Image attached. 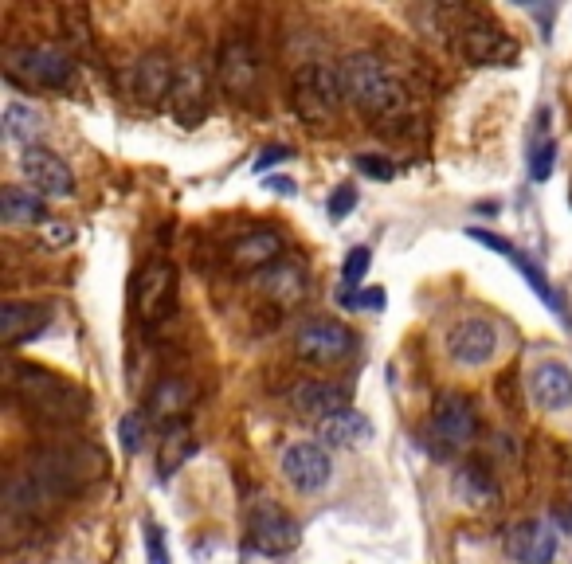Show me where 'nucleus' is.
<instances>
[{
  "label": "nucleus",
  "instance_id": "1",
  "mask_svg": "<svg viewBox=\"0 0 572 564\" xmlns=\"http://www.w3.org/2000/svg\"><path fill=\"white\" fill-rule=\"evenodd\" d=\"M337 75H341L345 98H349L357 110H365L369 118H396V114L404 110V102H408L404 87L392 79V71L384 67L377 55H369V51L349 55V59L337 67Z\"/></svg>",
  "mask_w": 572,
  "mask_h": 564
},
{
  "label": "nucleus",
  "instance_id": "2",
  "mask_svg": "<svg viewBox=\"0 0 572 564\" xmlns=\"http://www.w3.org/2000/svg\"><path fill=\"white\" fill-rule=\"evenodd\" d=\"M8 384H12V392H16L32 412H40L44 420L67 423V420H79V416L87 412V396H83L75 384H67L63 376L48 373V369H40V365H12V369H8Z\"/></svg>",
  "mask_w": 572,
  "mask_h": 564
},
{
  "label": "nucleus",
  "instance_id": "3",
  "mask_svg": "<svg viewBox=\"0 0 572 564\" xmlns=\"http://www.w3.org/2000/svg\"><path fill=\"white\" fill-rule=\"evenodd\" d=\"M341 102H345V91H341L337 67L306 63V67L294 75V110H298L306 122H326V118H334Z\"/></svg>",
  "mask_w": 572,
  "mask_h": 564
},
{
  "label": "nucleus",
  "instance_id": "4",
  "mask_svg": "<svg viewBox=\"0 0 572 564\" xmlns=\"http://www.w3.org/2000/svg\"><path fill=\"white\" fill-rule=\"evenodd\" d=\"M247 529H251L255 549H263L271 557L290 553L302 541L298 521L286 514L279 502H271V498H251V506H247Z\"/></svg>",
  "mask_w": 572,
  "mask_h": 564
},
{
  "label": "nucleus",
  "instance_id": "5",
  "mask_svg": "<svg viewBox=\"0 0 572 564\" xmlns=\"http://www.w3.org/2000/svg\"><path fill=\"white\" fill-rule=\"evenodd\" d=\"M447 357L455 361V365H463V369H482V365H490L494 357H498V329L490 326L486 318H459L455 326L447 329Z\"/></svg>",
  "mask_w": 572,
  "mask_h": 564
},
{
  "label": "nucleus",
  "instance_id": "6",
  "mask_svg": "<svg viewBox=\"0 0 572 564\" xmlns=\"http://www.w3.org/2000/svg\"><path fill=\"white\" fill-rule=\"evenodd\" d=\"M283 474L298 494H318L334 478V459H330V451L322 443L302 439V443H290L283 451Z\"/></svg>",
  "mask_w": 572,
  "mask_h": 564
},
{
  "label": "nucleus",
  "instance_id": "7",
  "mask_svg": "<svg viewBox=\"0 0 572 564\" xmlns=\"http://www.w3.org/2000/svg\"><path fill=\"white\" fill-rule=\"evenodd\" d=\"M8 75L12 79H24L32 87H67L75 79V63L71 55H63L59 47H28V51H16L12 63H8Z\"/></svg>",
  "mask_w": 572,
  "mask_h": 564
},
{
  "label": "nucleus",
  "instance_id": "8",
  "mask_svg": "<svg viewBox=\"0 0 572 564\" xmlns=\"http://www.w3.org/2000/svg\"><path fill=\"white\" fill-rule=\"evenodd\" d=\"M294 345H298L302 361L334 365V361H341L353 349V333L341 326V322H334V318H310L294 333Z\"/></svg>",
  "mask_w": 572,
  "mask_h": 564
},
{
  "label": "nucleus",
  "instance_id": "9",
  "mask_svg": "<svg viewBox=\"0 0 572 564\" xmlns=\"http://www.w3.org/2000/svg\"><path fill=\"white\" fill-rule=\"evenodd\" d=\"M20 169H24V177L32 181V188H36L40 196H71V192H75L71 165H67L63 157H55L51 149H44V145L24 149V153H20Z\"/></svg>",
  "mask_w": 572,
  "mask_h": 564
},
{
  "label": "nucleus",
  "instance_id": "10",
  "mask_svg": "<svg viewBox=\"0 0 572 564\" xmlns=\"http://www.w3.org/2000/svg\"><path fill=\"white\" fill-rule=\"evenodd\" d=\"M467 235L475 239V243H482V247H490V251H498L502 259H510L518 271H522V279L529 282V290L545 302V306H553L557 310V318H565V310H561V302H557V294H553V286H549V279H545V271L525 255L522 247H514L510 239H502V235H494V232H482V228H467Z\"/></svg>",
  "mask_w": 572,
  "mask_h": 564
},
{
  "label": "nucleus",
  "instance_id": "11",
  "mask_svg": "<svg viewBox=\"0 0 572 564\" xmlns=\"http://www.w3.org/2000/svg\"><path fill=\"white\" fill-rule=\"evenodd\" d=\"M134 298H138V314L145 322H157L173 310V298H177V271L169 263H149L138 286H134Z\"/></svg>",
  "mask_w": 572,
  "mask_h": 564
},
{
  "label": "nucleus",
  "instance_id": "12",
  "mask_svg": "<svg viewBox=\"0 0 572 564\" xmlns=\"http://www.w3.org/2000/svg\"><path fill=\"white\" fill-rule=\"evenodd\" d=\"M529 396L545 412L572 408V369L565 361H541L529 369Z\"/></svg>",
  "mask_w": 572,
  "mask_h": 564
},
{
  "label": "nucleus",
  "instance_id": "13",
  "mask_svg": "<svg viewBox=\"0 0 572 564\" xmlns=\"http://www.w3.org/2000/svg\"><path fill=\"white\" fill-rule=\"evenodd\" d=\"M506 549L518 564H553L557 557V529L545 521H518L506 537Z\"/></svg>",
  "mask_w": 572,
  "mask_h": 564
},
{
  "label": "nucleus",
  "instance_id": "14",
  "mask_svg": "<svg viewBox=\"0 0 572 564\" xmlns=\"http://www.w3.org/2000/svg\"><path fill=\"white\" fill-rule=\"evenodd\" d=\"M255 286L275 302V306H298L302 298H306V290H310V282H306V271L294 263V259H279V263H271L267 271H259L255 275Z\"/></svg>",
  "mask_w": 572,
  "mask_h": 564
},
{
  "label": "nucleus",
  "instance_id": "15",
  "mask_svg": "<svg viewBox=\"0 0 572 564\" xmlns=\"http://www.w3.org/2000/svg\"><path fill=\"white\" fill-rule=\"evenodd\" d=\"M177 87V67L165 51H149L134 63V94L142 102H161Z\"/></svg>",
  "mask_w": 572,
  "mask_h": 564
},
{
  "label": "nucleus",
  "instance_id": "16",
  "mask_svg": "<svg viewBox=\"0 0 572 564\" xmlns=\"http://www.w3.org/2000/svg\"><path fill=\"white\" fill-rule=\"evenodd\" d=\"M475 408H471V400L467 396H459V392H447V396H439L435 400V431L451 443V447H463V443H471L475 439Z\"/></svg>",
  "mask_w": 572,
  "mask_h": 564
},
{
  "label": "nucleus",
  "instance_id": "17",
  "mask_svg": "<svg viewBox=\"0 0 572 564\" xmlns=\"http://www.w3.org/2000/svg\"><path fill=\"white\" fill-rule=\"evenodd\" d=\"M286 259L283 255V235L271 228H255L251 235H243L232 243V263L243 271H267L271 263Z\"/></svg>",
  "mask_w": 572,
  "mask_h": 564
},
{
  "label": "nucleus",
  "instance_id": "18",
  "mask_svg": "<svg viewBox=\"0 0 572 564\" xmlns=\"http://www.w3.org/2000/svg\"><path fill=\"white\" fill-rule=\"evenodd\" d=\"M294 408L302 416H314V420H330L337 412L349 408V396L341 384H330V380H302L294 388Z\"/></svg>",
  "mask_w": 572,
  "mask_h": 564
},
{
  "label": "nucleus",
  "instance_id": "19",
  "mask_svg": "<svg viewBox=\"0 0 572 564\" xmlns=\"http://www.w3.org/2000/svg\"><path fill=\"white\" fill-rule=\"evenodd\" d=\"M255 75H259L255 51L243 44V40H232V44L220 51V83L232 94L251 91V87H255Z\"/></svg>",
  "mask_w": 572,
  "mask_h": 564
},
{
  "label": "nucleus",
  "instance_id": "20",
  "mask_svg": "<svg viewBox=\"0 0 572 564\" xmlns=\"http://www.w3.org/2000/svg\"><path fill=\"white\" fill-rule=\"evenodd\" d=\"M459 55L471 59V63H502V59H514L518 47L510 44L502 32H494V28L482 24V28H467L459 36Z\"/></svg>",
  "mask_w": 572,
  "mask_h": 564
},
{
  "label": "nucleus",
  "instance_id": "21",
  "mask_svg": "<svg viewBox=\"0 0 572 564\" xmlns=\"http://www.w3.org/2000/svg\"><path fill=\"white\" fill-rule=\"evenodd\" d=\"M318 439L330 447H361L373 439V423L365 420L357 408H345L330 420H318Z\"/></svg>",
  "mask_w": 572,
  "mask_h": 564
},
{
  "label": "nucleus",
  "instance_id": "22",
  "mask_svg": "<svg viewBox=\"0 0 572 564\" xmlns=\"http://www.w3.org/2000/svg\"><path fill=\"white\" fill-rule=\"evenodd\" d=\"M44 326H48V314L40 306H32V302H8L0 310V341L4 345L32 341Z\"/></svg>",
  "mask_w": 572,
  "mask_h": 564
},
{
  "label": "nucleus",
  "instance_id": "23",
  "mask_svg": "<svg viewBox=\"0 0 572 564\" xmlns=\"http://www.w3.org/2000/svg\"><path fill=\"white\" fill-rule=\"evenodd\" d=\"M0 216L8 224H48V200L36 188L8 185L0 192Z\"/></svg>",
  "mask_w": 572,
  "mask_h": 564
},
{
  "label": "nucleus",
  "instance_id": "24",
  "mask_svg": "<svg viewBox=\"0 0 572 564\" xmlns=\"http://www.w3.org/2000/svg\"><path fill=\"white\" fill-rule=\"evenodd\" d=\"M4 138L20 141L24 149H36V141L44 138V114L24 102H8L4 106Z\"/></svg>",
  "mask_w": 572,
  "mask_h": 564
},
{
  "label": "nucleus",
  "instance_id": "25",
  "mask_svg": "<svg viewBox=\"0 0 572 564\" xmlns=\"http://www.w3.org/2000/svg\"><path fill=\"white\" fill-rule=\"evenodd\" d=\"M173 102H177L181 122H200V118H204V75H200V67H185V71H177Z\"/></svg>",
  "mask_w": 572,
  "mask_h": 564
},
{
  "label": "nucleus",
  "instance_id": "26",
  "mask_svg": "<svg viewBox=\"0 0 572 564\" xmlns=\"http://www.w3.org/2000/svg\"><path fill=\"white\" fill-rule=\"evenodd\" d=\"M189 400H192L189 380H181V376H165V380L157 384V392H153V416H161V420H177V416L189 408Z\"/></svg>",
  "mask_w": 572,
  "mask_h": 564
},
{
  "label": "nucleus",
  "instance_id": "27",
  "mask_svg": "<svg viewBox=\"0 0 572 564\" xmlns=\"http://www.w3.org/2000/svg\"><path fill=\"white\" fill-rule=\"evenodd\" d=\"M189 455H192V435L181 427V423H173V427L165 431V439H161V455H157L161 478H169L181 463H189Z\"/></svg>",
  "mask_w": 572,
  "mask_h": 564
},
{
  "label": "nucleus",
  "instance_id": "28",
  "mask_svg": "<svg viewBox=\"0 0 572 564\" xmlns=\"http://www.w3.org/2000/svg\"><path fill=\"white\" fill-rule=\"evenodd\" d=\"M553 165H557V141L541 138L529 149V177H533V181H549Z\"/></svg>",
  "mask_w": 572,
  "mask_h": 564
},
{
  "label": "nucleus",
  "instance_id": "29",
  "mask_svg": "<svg viewBox=\"0 0 572 564\" xmlns=\"http://www.w3.org/2000/svg\"><path fill=\"white\" fill-rule=\"evenodd\" d=\"M369 263H373V251L369 247H353L349 255H345V267H341V282L349 286V290H357L361 279L369 275Z\"/></svg>",
  "mask_w": 572,
  "mask_h": 564
},
{
  "label": "nucleus",
  "instance_id": "30",
  "mask_svg": "<svg viewBox=\"0 0 572 564\" xmlns=\"http://www.w3.org/2000/svg\"><path fill=\"white\" fill-rule=\"evenodd\" d=\"M455 490H459L463 498H475V502L490 498V486H486V478H482L478 470H459V478H455Z\"/></svg>",
  "mask_w": 572,
  "mask_h": 564
},
{
  "label": "nucleus",
  "instance_id": "31",
  "mask_svg": "<svg viewBox=\"0 0 572 564\" xmlns=\"http://www.w3.org/2000/svg\"><path fill=\"white\" fill-rule=\"evenodd\" d=\"M357 169H361L365 177H373V181H392V177H396L392 161H384L377 153H357Z\"/></svg>",
  "mask_w": 572,
  "mask_h": 564
},
{
  "label": "nucleus",
  "instance_id": "32",
  "mask_svg": "<svg viewBox=\"0 0 572 564\" xmlns=\"http://www.w3.org/2000/svg\"><path fill=\"white\" fill-rule=\"evenodd\" d=\"M326 208H330V216H334V220H345V216L357 208V188H353V185H337Z\"/></svg>",
  "mask_w": 572,
  "mask_h": 564
},
{
  "label": "nucleus",
  "instance_id": "33",
  "mask_svg": "<svg viewBox=\"0 0 572 564\" xmlns=\"http://www.w3.org/2000/svg\"><path fill=\"white\" fill-rule=\"evenodd\" d=\"M142 435H145L142 416H126V420L118 423V439H122L126 451H138V447H142Z\"/></svg>",
  "mask_w": 572,
  "mask_h": 564
},
{
  "label": "nucleus",
  "instance_id": "34",
  "mask_svg": "<svg viewBox=\"0 0 572 564\" xmlns=\"http://www.w3.org/2000/svg\"><path fill=\"white\" fill-rule=\"evenodd\" d=\"M145 553H149V564H173L169 561V549H165V537L157 525H145Z\"/></svg>",
  "mask_w": 572,
  "mask_h": 564
},
{
  "label": "nucleus",
  "instance_id": "35",
  "mask_svg": "<svg viewBox=\"0 0 572 564\" xmlns=\"http://www.w3.org/2000/svg\"><path fill=\"white\" fill-rule=\"evenodd\" d=\"M286 157H290V149H286V145H267V149L255 157V173H267L271 165H283Z\"/></svg>",
  "mask_w": 572,
  "mask_h": 564
},
{
  "label": "nucleus",
  "instance_id": "36",
  "mask_svg": "<svg viewBox=\"0 0 572 564\" xmlns=\"http://www.w3.org/2000/svg\"><path fill=\"white\" fill-rule=\"evenodd\" d=\"M384 302H388V298H384V290L381 286H373V290H361V294H357L353 310H384Z\"/></svg>",
  "mask_w": 572,
  "mask_h": 564
},
{
  "label": "nucleus",
  "instance_id": "37",
  "mask_svg": "<svg viewBox=\"0 0 572 564\" xmlns=\"http://www.w3.org/2000/svg\"><path fill=\"white\" fill-rule=\"evenodd\" d=\"M263 185L271 188V192H283V196H294V192H298V185H294L290 177H267Z\"/></svg>",
  "mask_w": 572,
  "mask_h": 564
}]
</instances>
